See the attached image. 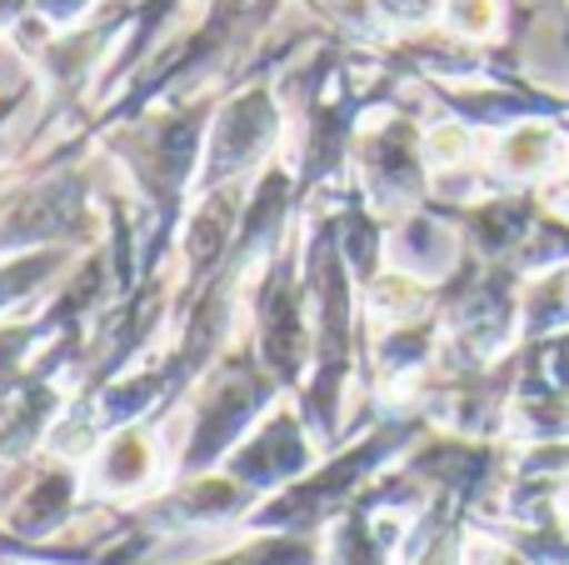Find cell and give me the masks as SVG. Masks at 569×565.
<instances>
[{
	"instance_id": "cell-1",
	"label": "cell",
	"mask_w": 569,
	"mask_h": 565,
	"mask_svg": "<svg viewBox=\"0 0 569 565\" xmlns=\"http://www.w3.org/2000/svg\"><path fill=\"white\" fill-rule=\"evenodd\" d=\"M550 150H555V136L535 126V130H520V136L505 146V156H510L515 170H540L545 160H550Z\"/></svg>"
},
{
	"instance_id": "cell-2",
	"label": "cell",
	"mask_w": 569,
	"mask_h": 565,
	"mask_svg": "<svg viewBox=\"0 0 569 565\" xmlns=\"http://www.w3.org/2000/svg\"><path fill=\"white\" fill-rule=\"evenodd\" d=\"M450 26L460 36H490L495 30V0H450Z\"/></svg>"
},
{
	"instance_id": "cell-3",
	"label": "cell",
	"mask_w": 569,
	"mask_h": 565,
	"mask_svg": "<svg viewBox=\"0 0 569 565\" xmlns=\"http://www.w3.org/2000/svg\"><path fill=\"white\" fill-rule=\"evenodd\" d=\"M430 160L435 166H460L465 156H470V136H465L460 126H440V130H430Z\"/></svg>"
}]
</instances>
